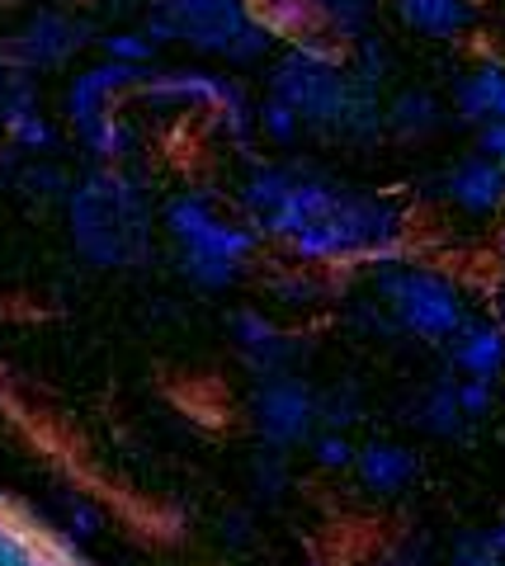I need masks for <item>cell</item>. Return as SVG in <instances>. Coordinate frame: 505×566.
<instances>
[{"mask_svg": "<svg viewBox=\"0 0 505 566\" xmlns=\"http://www.w3.org/2000/svg\"><path fill=\"white\" fill-rule=\"evenodd\" d=\"M161 227L176 245L180 274L203 293H222L246 274V264L265 241L246 218H228L203 189H180L161 203Z\"/></svg>", "mask_w": 505, "mask_h": 566, "instance_id": "obj_1", "label": "cell"}, {"mask_svg": "<svg viewBox=\"0 0 505 566\" xmlns=\"http://www.w3.org/2000/svg\"><path fill=\"white\" fill-rule=\"evenodd\" d=\"M369 293L378 312L388 316V331L421 345H449L463 331L467 316H473L463 283L421 260L369 270Z\"/></svg>", "mask_w": 505, "mask_h": 566, "instance_id": "obj_2", "label": "cell"}, {"mask_svg": "<svg viewBox=\"0 0 505 566\" xmlns=\"http://www.w3.org/2000/svg\"><path fill=\"white\" fill-rule=\"evenodd\" d=\"M143 33L151 43H185L236 66H255L274 52L251 0H151Z\"/></svg>", "mask_w": 505, "mask_h": 566, "instance_id": "obj_3", "label": "cell"}, {"mask_svg": "<svg viewBox=\"0 0 505 566\" xmlns=\"http://www.w3.org/2000/svg\"><path fill=\"white\" fill-rule=\"evenodd\" d=\"M66 212H72V237L85 260L128 264L133 255H147V199L128 175H85L66 193Z\"/></svg>", "mask_w": 505, "mask_h": 566, "instance_id": "obj_4", "label": "cell"}, {"mask_svg": "<svg viewBox=\"0 0 505 566\" xmlns=\"http://www.w3.org/2000/svg\"><path fill=\"white\" fill-rule=\"evenodd\" d=\"M251 424H255V439L270 453H284V449L307 444V439L322 430V420H317V392H312V382L298 378L293 368H288V374L260 378L255 392H251Z\"/></svg>", "mask_w": 505, "mask_h": 566, "instance_id": "obj_5", "label": "cell"}, {"mask_svg": "<svg viewBox=\"0 0 505 566\" xmlns=\"http://www.w3.org/2000/svg\"><path fill=\"white\" fill-rule=\"evenodd\" d=\"M95 39L91 20L81 14H66V10H33L29 20L10 33L0 52L14 71H29V76H48V71H62L66 62L85 52V43Z\"/></svg>", "mask_w": 505, "mask_h": 566, "instance_id": "obj_6", "label": "cell"}, {"mask_svg": "<svg viewBox=\"0 0 505 566\" xmlns=\"http://www.w3.org/2000/svg\"><path fill=\"white\" fill-rule=\"evenodd\" d=\"M430 189L444 199V208H454L467 222H501L505 218V166L486 161L477 151L449 161L430 180Z\"/></svg>", "mask_w": 505, "mask_h": 566, "instance_id": "obj_7", "label": "cell"}, {"mask_svg": "<svg viewBox=\"0 0 505 566\" xmlns=\"http://www.w3.org/2000/svg\"><path fill=\"white\" fill-rule=\"evenodd\" d=\"M143 76H147V66H124V62H109V57L95 62V66H81L62 91V114L72 123V133H85L91 123L118 114V104L137 91Z\"/></svg>", "mask_w": 505, "mask_h": 566, "instance_id": "obj_8", "label": "cell"}, {"mask_svg": "<svg viewBox=\"0 0 505 566\" xmlns=\"http://www.w3.org/2000/svg\"><path fill=\"white\" fill-rule=\"evenodd\" d=\"M143 104H161V109H203V114H222L228 104L246 95V85L218 71H147L133 91Z\"/></svg>", "mask_w": 505, "mask_h": 566, "instance_id": "obj_9", "label": "cell"}, {"mask_svg": "<svg viewBox=\"0 0 505 566\" xmlns=\"http://www.w3.org/2000/svg\"><path fill=\"white\" fill-rule=\"evenodd\" d=\"M449 114L463 128H482V123L505 118V57L501 52H477L449 91Z\"/></svg>", "mask_w": 505, "mask_h": 566, "instance_id": "obj_10", "label": "cell"}, {"mask_svg": "<svg viewBox=\"0 0 505 566\" xmlns=\"http://www.w3.org/2000/svg\"><path fill=\"white\" fill-rule=\"evenodd\" d=\"M228 331H232V340L241 349V359H246L251 374H260V378L288 374L293 359H298V340H293L284 326H274L260 307H236L228 316Z\"/></svg>", "mask_w": 505, "mask_h": 566, "instance_id": "obj_11", "label": "cell"}, {"mask_svg": "<svg viewBox=\"0 0 505 566\" xmlns=\"http://www.w3.org/2000/svg\"><path fill=\"white\" fill-rule=\"evenodd\" d=\"M444 349H449V374L473 382L505 378V326L492 322V316H467L463 331Z\"/></svg>", "mask_w": 505, "mask_h": 566, "instance_id": "obj_12", "label": "cell"}, {"mask_svg": "<svg viewBox=\"0 0 505 566\" xmlns=\"http://www.w3.org/2000/svg\"><path fill=\"white\" fill-rule=\"evenodd\" d=\"M350 472L369 495H402L421 476V458H415V449L397 444V439H369V444H359Z\"/></svg>", "mask_w": 505, "mask_h": 566, "instance_id": "obj_13", "label": "cell"}, {"mask_svg": "<svg viewBox=\"0 0 505 566\" xmlns=\"http://www.w3.org/2000/svg\"><path fill=\"white\" fill-rule=\"evenodd\" d=\"M444 123H449V104L434 91H425V85H407V91L388 99V137L397 142L421 147V142L444 133Z\"/></svg>", "mask_w": 505, "mask_h": 566, "instance_id": "obj_14", "label": "cell"}, {"mask_svg": "<svg viewBox=\"0 0 505 566\" xmlns=\"http://www.w3.org/2000/svg\"><path fill=\"white\" fill-rule=\"evenodd\" d=\"M392 10L411 33H421L430 43H459L473 29L467 0H392Z\"/></svg>", "mask_w": 505, "mask_h": 566, "instance_id": "obj_15", "label": "cell"}, {"mask_svg": "<svg viewBox=\"0 0 505 566\" xmlns=\"http://www.w3.org/2000/svg\"><path fill=\"white\" fill-rule=\"evenodd\" d=\"M411 424L430 439H463L473 424L459 411V378H434L421 397L411 401Z\"/></svg>", "mask_w": 505, "mask_h": 566, "instance_id": "obj_16", "label": "cell"}, {"mask_svg": "<svg viewBox=\"0 0 505 566\" xmlns=\"http://www.w3.org/2000/svg\"><path fill=\"white\" fill-rule=\"evenodd\" d=\"M251 6H255L260 29H265L274 43H298V39H312V33L326 29L312 0H251Z\"/></svg>", "mask_w": 505, "mask_h": 566, "instance_id": "obj_17", "label": "cell"}, {"mask_svg": "<svg viewBox=\"0 0 505 566\" xmlns=\"http://www.w3.org/2000/svg\"><path fill=\"white\" fill-rule=\"evenodd\" d=\"M76 142L95 156V161H124V156L137 147V133H133V123L124 114H109V118L91 123L85 133H76Z\"/></svg>", "mask_w": 505, "mask_h": 566, "instance_id": "obj_18", "label": "cell"}, {"mask_svg": "<svg viewBox=\"0 0 505 566\" xmlns=\"http://www.w3.org/2000/svg\"><path fill=\"white\" fill-rule=\"evenodd\" d=\"M317 6V14H322V24L336 33L340 43H355V39H364L369 33V24H374V0H312Z\"/></svg>", "mask_w": 505, "mask_h": 566, "instance_id": "obj_19", "label": "cell"}, {"mask_svg": "<svg viewBox=\"0 0 505 566\" xmlns=\"http://www.w3.org/2000/svg\"><path fill=\"white\" fill-rule=\"evenodd\" d=\"M255 133L270 142V147H298L303 142V118L293 114V104L265 95L255 104Z\"/></svg>", "mask_w": 505, "mask_h": 566, "instance_id": "obj_20", "label": "cell"}, {"mask_svg": "<svg viewBox=\"0 0 505 566\" xmlns=\"http://www.w3.org/2000/svg\"><path fill=\"white\" fill-rule=\"evenodd\" d=\"M317 420H322V430L350 434L355 424L364 420V397H359V387L340 382V387H330L326 397H317Z\"/></svg>", "mask_w": 505, "mask_h": 566, "instance_id": "obj_21", "label": "cell"}, {"mask_svg": "<svg viewBox=\"0 0 505 566\" xmlns=\"http://www.w3.org/2000/svg\"><path fill=\"white\" fill-rule=\"evenodd\" d=\"M355 434H340V430H317L307 439V458H312V468H322V472H350L355 468Z\"/></svg>", "mask_w": 505, "mask_h": 566, "instance_id": "obj_22", "label": "cell"}, {"mask_svg": "<svg viewBox=\"0 0 505 566\" xmlns=\"http://www.w3.org/2000/svg\"><path fill=\"white\" fill-rule=\"evenodd\" d=\"M99 48H104V57L109 62H124V66H147L156 57V43L147 39L143 29H109L99 39Z\"/></svg>", "mask_w": 505, "mask_h": 566, "instance_id": "obj_23", "label": "cell"}, {"mask_svg": "<svg viewBox=\"0 0 505 566\" xmlns=\"http://www.w3.org/2000/svg\"><path fill=\"white\" fill-rule=\"evenodd\" d=\"M10 133V142L20 151H29V156H48V151H57V142H62V133H57V123H52L48 114H29V118H20L14 128H6Z\"/></svg>", "mask_w": 505, "mask_h": 566, "instance_id": "obj_24", "label": "cell"}, {"mask_svg": "<svg viewBox=\"0 0 505 566\" xmlns=\"http://www.w3.org/2000/svg\"><path fill=\"white\" fill-rule=\"evenodd\" d=\"M270 289L278 303H288V307H307V303H317V297H326V283L317 279V270H293L284 279H274Z\"/></svg>", "mask_w": 505, "mask_h": 566, "instance_id": "obj_25", "label": "cell"}, {"mask_svg": "<svg viewBox=\"0 0 505 566\" xmlns=\"http://www.w3.org/2000/svg\"><path fill=\"white\" fill-rule=\"evenodd\" d=\"M20 189L29 193V199H48V203H62L66 193H72V180L57 170V166H29V170H20Z\"/></svg>", "mask_w": 505, "mask_h": 566, "instance_id": "obj_26", "label": "cell"}, {"mask_svg": "<svg viewBox=\"0 0 505 566\" xmlns=\"http://www.w3.org/2000/svg\"><path fill=\"white\" fill-rule=\"evenodd\" d=\"M459 411H463V420H467V424L492 420V411H496V382L459 378Z\"/></svg>", "mask_w": 505, "mask_h": 566, "instance_id": "obj_27", "label": "cell"}, {"mask_svg": "<svg viewBox=\"0 0 505 566\" xmlns=\"http://www.w3.org/2000/svg\"><path fill=\"white\" fill-rule=\"evenodd\" d=\"M449 566H505V562L486 547L482 534H463L454 547H449Z\"/></svg>", "mask_w": 505, "mask_h": 566, "instance_id": "obj_28", "label": "cell"}, {"mask_svg": "<svg viewBox=\"0 0 505 566\" xmlns=\"http://www.w3.org/2000/svg\"><path fill=\"white\" fill-rule=\"evenodd\" d=\"M255 486H260V495H278L288 486V468H284V453H260L255 458Z\"/></svg>", "mask_w": 505, "mask_h": 566, "instance_id": "obj_29", "label": "cell"}, {"mask_svg": "<svg viewBox=\"0 0 505 566\" xmlns=\"http://www.w3.org/2000/svg\"><path fill=\"white\" fill-rule=\"evenodd\" d=\"M473 142H477V147H473L477 156H486V161H501V166H505V118L473 128Z\"/></svg>", "mask_w": 505, "mask_h": 566, "instance_id": "obj_30", "label": "cell"}, {"mask_svg": "<svg viewBox=\"0 0 505 566\" xmlns=\"http://www.w3.org/2000/svg\"><path fill=\"white\" fill-rule=\"evenodd\" d=\"M72 534L76 538H95L99 534V510L91 501H76L72 505Z\"/></svg>", "mask_w": 505, "mask_h": 566, "instance_id": "obj_31", "label": "cell"}, {"mask_svg": "<svg viewBox=\"0 0 505 566\" xmlns=\"http://www.w3.org/2000/svg\"><path fill=\"white\" fill-rule=\"evenodd\" d=\"M222 538L236 543V547H246L251 543V520L246 515H228V520H222Z\"/></svg>", "mask_w": 505, "mask_h": 566, "instance_id": "obj_32", "label": "cell"}, {"mask_svg": "<svg viewBox=\"0 0 505 566\" xmlns=\"http://www.w3.org/2000/svg\"><path fill=\"white\" fill-rule=\"evenodd\" d=\"M482 538H486V547H492V553L505 562V520H501V524H492V528H482Z\"/></svg>", "mask_w": 505, "mask_h": 566, "instance_id": "obj_33", "label": "cell"}, {"mask_svg": "<svg viewBox=\"0 0 505 566\" xmlns=\"http://www.w3.org/2000/svg\"><path fill=\"white\" fill-rule=\"evenodd\" d=\"M492 303H496V322L505 326V255H501V279H496V293H492Z\"/></svg>", "mask_w": 505, "mask_h": 566, "instance_id": "obj_34", "label": "cell"}, {"mask_svg": "<svg viewBox=\"0 0 505 566\" xmlns=\"http://www.w3.org/2000/svg\"><path fill=\"white\" fill-rule=\"evenodd\" d=\"M10 71H14V66L6 62V52H0V91H6V81H10Z\"/></svg>", "mask_w": 505, "mask_h": 566, "instance_id": "obj_35", "label": "cell"}, {"mask_svg": "<svg viewBox=\"0 0 505 566\" xmlns=\"http://www.w3.org/2000/svg\"><path fill=\"white\" fill-rule=\"evenodd\" d=\"M501 255H505V218H501Z\"/></svg>", "mask_w": 505, "mask_h": 566, "instance_id": "obj_36", "label": "cell"}, {"mask_svg": "<svg viewBox=\"0 0 505 566\" xmlns=\"http://www.w3.org/2000/svg\"><path fill=\"white\" fill-rule=\"evenodd\" d=\"M307 566H326V562H307Z\"/></svg>", "mask_w": 505, "mask_h": 566, "instance_id": "obj_37", "label": "cell"}, {"mask_svg": "<svg viewBox=\"0 0 505 566\" xmlns=\"http://www.w3.org/2000/svg\"><path fill=\"white\" fill-rule=\"evenodd\" d=\"M467 6H477V0H467Z\"/></svg>", "mask_w": 505, "mask_h": 566, "instance_id": "obj_38", "label": "cell"}]
</instances>
